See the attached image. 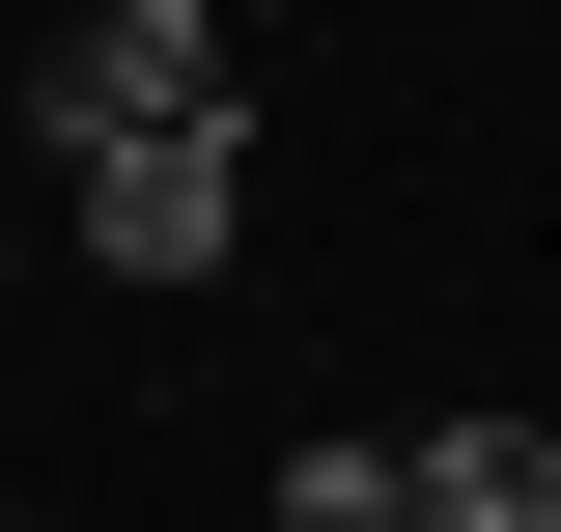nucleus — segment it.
Wrapping results in <instances>:
<instances>
[{"instance_id":"obj_1","label":"nucleus","mask_w":561,"mask_h":532,"mask_svg":"<svg viewBox=\"0 0 561 532\" xmlns=\"http://www.w3.org/2000/svg\"><path fill=\"white\" fill-rule=\"evenodd\" d=\"M28 113H57V169H113V140H253V84H225V28H197V0H84Z\"/></svg>"},{"instance_id":"obj_2","label":"nucleus","mask_w":561,"mask_h":532,"mask_svg":"<svg viewBox=\"0 0 561 532\" xmlns=\"http://www.w3.org/2000/svg\"><path fill=\"white\" fill-rule=\"evenodd\" d=\"M84 253L113 280H225L253 253V140H113V169H84Z\"/></svg>"},{"instance_id":"obj_3","label":"nucleus","mask_w":561,"mask_h":532,"mask_svg":"<svg viewBox=\"0 0 561 532\" xmlns=\"http://www.w3.org/2000/svg\"><path fill=\"white\" fill-rule=\"evenodd\" d=\"M421 532H561V420H421Z\"/></svg>"},{"instance_id":"obj_4","label":"nucleus","mask_w":561,"mask_h":532,"mask_svg":"<svg viewBox=\"0 0 561 532\" xmlns=\"http://www.w3.org/2000/svg\"><path fill=\"white\" fill-rule=\"evenodd\" d=\"M280 532H421V476L393 449H280Z\"/></svg>"}]
</instances>
